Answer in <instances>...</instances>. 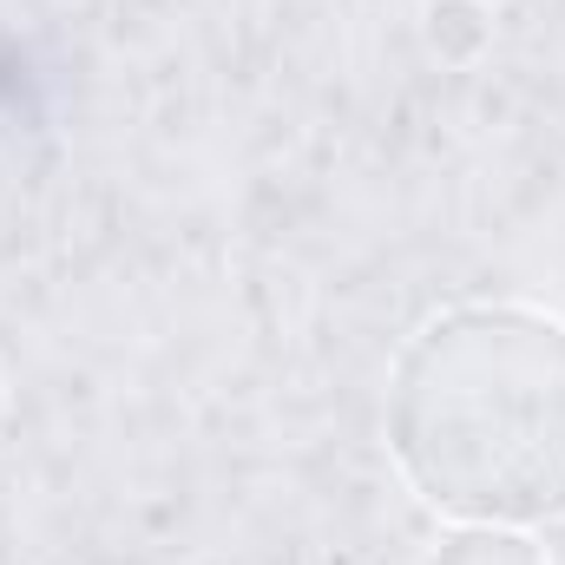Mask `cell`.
<instances>
[{
    "mask_svg": "<svg viewBox=\"0 0 565 565\" xmlns=\"http://www.w3.org/2000/svg\"><path fill=\"white\" fill-rule=\"evenodd\" d=\"M427 565H546V553L526 526H460L427 553Z\"/></svg>",
    "mask_w": 565,
    "mask_h": 565,
    "instance_id": "2",
    "label": "cell"
},
{
    "mask_svg": "<svg viewBox=\"0 0 565 565\" xmlns=\"http://www.w3.org/2000/svg\"><path fill=\"white\" fill-rule=\"evenodd\" d=\"M388 454L460 526L565 513V322L526 302H460L422 322L388 375Z\"/></svg>",
    "mask_w": 565,
    "mask_h": 565,
    "instance_id": "1",
    "label": "cell"
}]
</instances>
